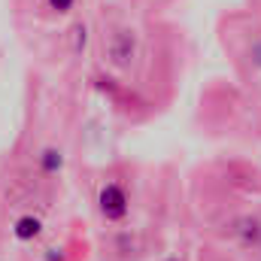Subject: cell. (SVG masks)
<instances>
[{"mask_svg": "<svg viewBox=\"0 0 261 261\" xmlns=\"http://www.w3.org/2000/svg\"><path fill=\"white\" fill-rule=\"evenodd\" d=\"M97 203H100V213L107 216V219H125V213H128V197L125 192L119 189V186H107L100 197H97Z\"/></svg>", "mask_w": 261, "mask_h": 261, "instance_id": "6da1fadb", "label": "cell"}, {"mask_svg": "<svg viewBox=\"0 0 261 261\" xmlns=\"http://www.w3.org/2000/svg\"><path fill=\"white\" fill-rule=\"evenodd\" d=\"M134 49H137V40H134V34H130V31H119V34L110 40V58H113V64H116V67L130 64V58H134Z\"/></svg>", "mask_w": 261, "mask_h": 261, "instance_id": "7a4b0ae2", "label": "cell"}, {"mask_svg": "<svg viewBox=\"0 0 261 261\" xmlns=\"http://www.w3.org/2000/svg\"><path fill=\"white\" fill-rule=\"evenodd\" d=\"M37 234H40V219L37 216H21L15 222V237L18 240H34Z\"/></svg>", "mask_w": 261, "mask_h": 261, "instance_id": "3957f363", "label": "cell"}, {"mask_svg": "<svg viewBox=\"0 0 261 261\" xmlns=\"http://www.w3.org/2000/svg\"><path fill=\"white\" fill-rule=\"evenodd\" d=\"M40 164H43V170H46V173H58V170H61V164H64V158H61V152H58V149H46V152H43V158H40Z\"/></svg>", "mask_w": 261, "mask_h": 261, "instance_id": "277c9868", "label": "cell"}, {"mask_svg": "<svg viewBox=\"0 0 261 261\" xmlns=\"http://www.w3.org/2000/svg\"><path fill=\"white\" fill-rule=\"evenodd\" d=\"M73 3H76V0H49V9H55V12H70Z\"/></svg>", "mask_w": 261, "mask_h": 261, "instance_id": "5b68a950", "label": "cell"}, {"mask_svg": "<svg viewBox=\"0 0 261 261\" xmlns=\"http://www.w3.org/2000/svg\"><path fill=\"white\" fill-rule=\"evenodd\" d=\"M85 40H88V31H85V24H79V28H76V52L85 49Z\"/></svg>", "mask_w": 261, "mask_h": 261, "instance_id": "8992f818", "label": "cell"}, {"mask_svg": "<svg viewBox=\"0 0 261 261\" xmlns=\"http://www.w3.org/2000/svg\"><path fill=\"white\" fill-rule=\"evenodd\" d=\"M167 261H179V258H167Z\"/></svg>", "mask_w": 261, "mask_h": 261, "instance_id": "52a82bcc", "label": "cell"}]
</instances>
